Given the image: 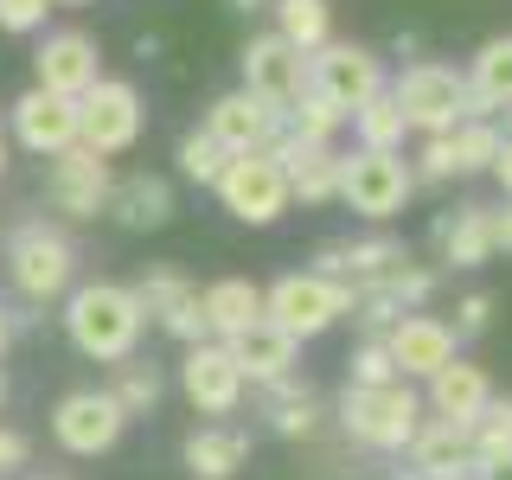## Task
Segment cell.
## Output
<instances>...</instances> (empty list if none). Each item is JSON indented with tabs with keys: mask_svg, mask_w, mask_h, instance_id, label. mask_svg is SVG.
Wrapping results in <instances>:
<instances>
[{
	"mask_svg": "<svg viewBox=\"0 0 512 480\" xmlns=\"http://www.w3.org/2000/svg\"><path fill=\"white\" fill-rule=\"evenodd\" d=\"M32 71H39V90L77 103L84 90L103 84V52H96V39H90L84 26H64V32H45V39H39Z\"/></svg>",
	"mask_w": 512,
	"mask_h": 480,
	"instance_id": "11",
	"label": "cell"
},
{
	"mask_svg": "<svg viewBox=\"0 0 512 480\" xmlns=\"http://www.w3.org/2000/svg\"><path fill=\"white\" fill-rule=\"evenodd\" d=\"M173 160H180V173H186V180H199V186H218V173L231 167V154H224L218 141L205 135V128L180 135V154H173Z\"/></svg>",
	"mask_w": 512,
	"mask_h": 480,
	"instance_id": "35",
	"label": "cell"
},
{
	"mask_svg": "<svg viewBox=\"0 0 512 480\" xmlns=\"http://www.w3.org/2000/svg\"><path fill=\"white\" fill-rule=\"evenodd\" d=\"M276 32L301 58H314L320 45L333 39V7L327 0H276Z\"/></svg>",
	"mask_w": 512,
	"mask_h": 480,
	"instance_id": "29",
	"label": "cell"
},
{
	"mask_svg": "<svg viewBox=\"0 0 512 480\" xmlns=\"http://www.w3.org/2000/svg\"><path fill=\"white\" fill-rule=\"evenodd\" d=\"M352 135H359V148H372V154H397L404 148V109L391 103V84H384L365 109H352Z\"/></svg>",
	"mask_w": 512,
	"mask_h": 480,
	"instance_id": "30",
	"label": "cell"
},
{
	"mask_svg": "<svg viewBox=\"0 0 512 480\" xmlns=\"http://www.w3.org/2000/svg\"><path fill=\"white\" fill-rule=\"evenodd\" d=\"M282 160V180H288V199H301V205H327V199H340V154L333 148H308V141H276L269 148Z\"/></svg>",
	"mask_w": 512,
	"mask_h": 480,
	"instance_id": "22",
	"label": "cell"
},
{
	"mask_svg": "<svg viewBox=\"0 0 512 480\" xmlns=\"http://www.w3.org/2000/svg\"><path fill=\"white\" fill-rule=\"evenodd\" d=\"M7 340H13V327H7V308H0V352H7Z\"/></svg>",
	"mask_w": 512,
	"mask_h": 480,
	"instance_id": "46",
	"label": "cell"
},
{
	"mask_svg": "<svg viewBox=\"0 0 512 480\" xmlns=\"http://www.w3.org/2000/svg\"><path fill=\"white\" fill-rule=\"evenodd\" d=\"M487 224H493V250L512 256V199L506 205H487Z\"/></svg>",
	"mask_w": 512,
	"mask_h": 480,
	"instance_id": "43",
	"label": "cell"
},
{
	"mask_svg": "<svg viewBox=\"0 0 512 480\" xmlns=\"http://www.w3.org/2000/svg\"><path fill=\"white\" fill-rule=\"evenodd\" d=\"M109 218H116L122 231H160V224L173 218V186L160 180V173H122V180L109 186Z\"/></svg>",
	"mask_w": 512,
	"mask_h": 480,
	"instance_id": "25",
	"label": "cell"
},
{
	"mask_svg": "<svg viewBox=\"0 0 512 480\" xmlns=\"http://www.w3.org/2000/svg\"><path fill=\"white\" fill-rule=\"evenodd\" d=\"M218 199L237 224H276L288 212V180L276 154H231V167L218 173Z\"/></svg>",
	"mask_w": 512,
	"mask_h": 480,
	"instance_id": "9",
	"label": "cell"
},
{
	"mask_svg": "<svg viewBox=\"0 0 512 480\" xmlns=\"http://www.w3.org/2000/svg\"><path fill=\"white\" fill-rule=\"evenodd\" d=\"M474 480H512V461H487V468H474Z\"/></svg>",
	"mask_w": 512,
	"mask_h": 480,
	"instance_id": "45",
	"label": "cell"
},
{
	"mask_svg": "<svg viewBox=\"0 0 512 480\" xmlns=\"http://www.w3.org/2000/svg\"><path fill=\"white\" fill-rule=\"evenodd\" d=\"M237 64H244V90L256 103H269V109H288L301 90H308V58H301L282 32H256Z\"/></svg>",
	"mask_w": 512,
	"mask_h": 480,
	"instance_id": "13",
	"label": "cell"
},
{
	"mask_svg": "<svg viewBox=\"0 0 512 480\" xmlns=\"http://www.w3.org/2000/svg\"><path fill=\"white\" fill-rule=\"evenodd\" d=\"M141 327H148V314H141L135 288H122V282H84L64 301V333H71V346L84 359H103V365L135 359Z\"/></svg>",
	"mask_w": 512,
	"mask_h": 480,
	"instance_id": "1",
	"label": "cell"
},
{
	"mask_svg": "<svg viewBox=\"0 0 512 480\" xmlns=\"http://www.w3.org/2000/svg\"><path fill=\"white\" fill-rule=\"evenodd\" d=\"M487 320H493V295H461V308H455V340H461V333H487Z\"/></svg>",
	"mask_w": 512,
	"mask_h": 480,
	"instance_id": "40",
	"label": "cell"
},
{
	"mask_svg": "<svg viewBox=\"0 0 512 480\" xmlns=\"http://www.w3.org/2000/svg\"><path fill=\"white\" fill-rule=\"evenodd\" d=\"M0 404H7V378H0Z\"/></svg>",
	"mask_w": 512,
	"mask_h": 480,
	"instance_id": "49",
	"label": "cell"
},
{
	"mask_svg": "<svg viewBox=\"0 0 512 480\" xmlns=\"http://www.w3.org/2000/svg\"><path fill=\"white\" fill-rule=\"evenodd\" d=\"M436 256L455 269H480L493 256V224H487V205H455V212L436 218Z\"/></svg>",
	"mask_w": 512,
	"mask_h": 480,
	"instance_id": "27",
	"label": "cell"
},
{
	"mask_svg": "<svg viewBox=\"0 0 512 480\" xmlns=\"http://www.w3.org/2000/svg\"><path fill=\"white\" fill-rule=\"evenodd\" d=\"M13 135H20L26 154L58 160L64 148H77V103H64V96L32 84L20 103H13Z\"/></svg>",
	"mask_w": 512,
	"mask_h": 480,
	"instance_id": "19",
	"label": "cell"
},
{
	"mask_svg": "<svg viewBox=\"0 0 512 480\" xmlns=\"http://www.w3.org/2000/svg\"><path fill=\"white\" fill-rule=\"evenodd\" d=\"M391 480H416V468H397V474H391Z\"/></svg>",
	"mask_w": 512,
	"mask_h": 480,
	"instance_id": "48",
	"label": "cell"
},
{
	"mask_svg": "<svg viewBox=\"0 0 512 480\" xmlns=\"http://www.w3.org/2000/svg\"><path fill=\"white\" fill-rule=\"evenodd\" d=\"M122 429H128V416L109 391H71V397H58V410H52V436H58V448H71V455H109V448L122 442Z\"/></svg>",
	"mask_w": 512,
	"mask_h": 480,
	"instance_id": "12",
	"label": "cell"
},
{
	"mask_svg": "<svg viewBox=\"0 0 512 480\" xmlns=\"http://www.w3.org/2000/svg\"><path fill=\"white\" fill-rule=\"evenodd\" d=\"M384 295H391V301H397V308H404V314H416V308H423V301H429V295H436V269H423V263H410V269H404V276H397L391 288H384Z\"/></svg>",
	"mask_w": 512,
	"mask_h": 480,
	"instance_id": "38",
	"label": "cell"
},
{
	"mask_svg": "<svg viewBox=\"0 0 512 480\" xmlns=\"http://www.w3.org/2000/svg\"><path fill=\"white\" fill-rule=\"evenodd\" d=\"M45 13H52V0H0V32H32L45 26Z\"/></svg>",
	"mask_w": 512,
	"mask_h": 480,
	"instance_id": "39",
	"label": "cell"
},
{
	"mask_svg": "<svg viewBox=\"0 0 512 480\" xmlns=\"http://www.w3.org/2000/svg\"><path fill=\"white\" fill-rule=\"evenodd\" d=\"M410 269V250L397 237H359V244H320L314 250V276L346 282L352 295H372V288H391Z\"/></svg>",
	"mask_w": 512,
	"mask_h": 480,
	"instance_id": "10",
	"label": "cell"
},
{
	"mask_svg": "<svg viewBox=\"0 0 512 480\" xmlns=\"http://www.w3.org/2000/svg\"><path fill=\"white\" fill-rule=\"evenodd\" d=\"M340 423H346V436L365 442V448H410V436L423 429V397H416L404 378L397 384H346Z\"/></svg>",
	"mask_w": 512,
	"mask_h": 480,
	"instance_id": "3",
	"label": "cell"
},
{
	"mask_svg": "<svg viewBox=\"0 0 512 480\" xmlns=\"http://www.w3.org/2000/svg\"><path fill=\"white\" fill-rule=\"evenodd\" d=\"M416 180H455V154H448V135H436L423 148V167H410Z\"/></svg>",
	"mask_w": 512,
	"mask_h": 480,
	"instance_id": "41",
	"label": "cell"
},
{
	"mask_svg": "<svg viewBox=\"0 0 512 480\" xmlns=\"http://www.w3.org/2000/svg\"><path fill=\"white\" fill-rule=\"evenodd\" d=\"M391 103L404 109V128L416 135H455L461 122H474V96H468V77L455 64H410L404 77L391 84Z\"/></svg>",
	"mask_w": 512,
	"mask_h": 480,
	"instance_id": "2",
	"label": "cell"
},
{
	"mask_svg": "<svg viewBox=\"0 0 512 480\" xmlns=\"http://www.w3.org/2000/svg\"><path fill=\"white\" fill-rule=\"evenodd\" d=\"M26 455H32V442L20 436V429L0 423V474H20V468H26Z\"/></svg>",
	"mask_w": 512,
	"mask_h": 480,
	"instance_id": "42",
	"label": "cell"
},
{
	"mask_svg": "<svg viewBox=\"0 0 512 480\" xmlns=\"http://www.w3.org/2000/svg\"><path fill=\"white\" fill-rule=\"evenodd\" d=\"M199 314H205V340H237L263 320V288L244 282V276H224L212 288H199Z\"/></svg>",
	"mask_w": 512,
	"mask_h": 480,
	"instance_id": "24",
	"label": "cell"
},
{
	"mask_svg": "<svg viewBox=\"0 0 512 480\" xmlns=\"http://www.w3.org/2000/svg\"><path fill=\"white\" fill-rule=\"evenodd\" d=\"M352 378L346 384H397V365H391V352H384V340H359V352H352Z\"/></svg>",
	"mask_w": 512,
	"mask_h": 480,
	"instance_id": "37",
	"label": "cell"
},
{
	"mask_svg": "<svg viewBox=\"0 0 512 480\" xmlns=\"http://www.w3.org/2000/svg\"><path fill=\"white\" fill-rule=\"evenodd\" d=\"M180 455H186V468L199 474V480H231L250 461V436L237 423H205V429H192V436H186Z\"/></svg>",
	"mask_w": 512,
	"mask_h": 480,
	"instance_id": "28",
	"label": "cell"
},
{
	"mask_svg": "<svg viewBox=\"0 0 512 480\" xmlns=\"http://www.w3.org/2000/svg\"><path fill=\"white\" fill-rule=\"evenodd\" d=\"M71 269H77V250H71V237H64L58 224L26 218L20 231L7 237V276H13V288H20L26 301L64 295V288H71Z\"/></svg>",
	"mask_w": 512,
	"mask_h": 480,
	"instance_id": "6",
	"label": "cell"
},
{
	"mask_svg": "<svg viewBox=\"0 0 512 480\" xmlns=\"http://www.w3.org/2000/svg\"><path fill=\"white\" fill-rule=\"evenodd\" d=\"M340 122H346V116L327 103V96H314V90H301L295 103L282 109V135H288V141H308V148H333Z\"/></svg>",
	"mask_w": 512,
	"mask_h": 480,
	"instance_id": "31",
	"label": "cell"
},
{
	"mask_svg": "<svg viewBox=\"0 0 512 480\" xmlns=\"http://www.w3.org/2000/svg\"><path fill=\"white\" fill-rule=\"evenodd\" d=\"M346 314H352V288L314 276V269L282 276L276 288H263V320H276L295 346L301 340H320V333H327L333 320H346Z\"/></svg>",
	"mask_w": 512,
	"mask_h": 480,
	"instance_id": "4",
	"label": "cell"
},
{
	"mask_svg": "<svg viewBox=\"0 0 512 480\" xmlns=\"http://www.w3.org/2000/svg\"><path fill=\"white\" fill-rule=\"evenodd\" d=\"M352 320L365 327V340H384V333H391L397 320H404V308H397V301L384 295V288H372V295H352Z\"/></svg>",
	"mask_w": 512,
	"mask_h": 480,
	"instance_id": "36",
	"label": "cell"
},
{
	"mask_svg": "<svg viewBox=\"0 0 512 480\" xmlns=\"http://www.w3.org/2000/svg\"><path fill=\"white\" fill-rule=\"evenodd\" d=\"M109 397L122 404V416H148L154 404H160V372L148 359H116L109 365V384H103Z\"/></svg>",
	"mask_w": 512,
	"mask_h": 480,
	"instance_id": "32",
	"label": "cell"
},
{
	"mask_svg": "<svg viewBox=\"0 0 512 480\" xmlns=\"http://www.w3.org/2000/svg\"><path fill=\"white\" fill-rule=\"evenodd\" d=\"M141 122H148V109H141V90L122 84V77H103L96 90L77 96V148L90 154H122L141 141Z\"/></svg>",
	"mask_w": 512,
	"mask_h": 480,
	"instance_id": "7",
	"label": "cell"
},
{
	"mask_svg": "<svg viewBox=\"0 0 512 480\" xmlns=\"http://www.w3.org/2000/svg\"><path fill=\"white\" fill-rule=\"evenodd\" d=\"M500 128L493 122H461L448 135V154H455V173H493V154H500Z\"/></svg>",
	"mask_w": 512,
	"mask_h": 480,
	"instance_id": "33",
	"label": "cell"
},
{
	"mask_svg": "<svg viewBox=\"0 0 512 480\" xmlns=\"http://www.w3.org/2000/svg\"><path fill=\"white\" fill-rule=\"evenodd\" d=\"M205 135H212L224 154H269L282 141V109L256 103L250 90H224L218 103L205 109Z\"/></svg>",
	"mask_w": 512,
	"mask_h": 480,
	"instance_id": "15",
	"label": "cell"
},
{
	"mask_svg": "<svg viewBox=\"0 0 512 480\" xmlns=\"http://www.w3.org/2000/svg\"><path fill=\"white\" fill-rule=\"evenodd\" d=\"M410 192H416V173L404 154H372V148L340 154V205L346 212L384 224L410 205Z\"/></svg>",
	"mask_w": 512,
	"mask_h": 480,
	"instance_id": "5",
	"label": "cell"
},
{
	"mask_svg": "<svg viewBox=\"0 0 512 480\" xmlns=\"http://www.w3.org/2000/svg\"><path fill=\"white\" fill-rule=\"evenodd\" d=\"M493 180L506 186V199H512V135L500 141V154H493Z\"/></svg>",
	"mask_w": 512,
	"mask_h": 480,
	"instance_id": "44",
	"label": "cell"
},
{
	"mask_svg": "<svg viewBox=\"0 0 512 480\" xmlns=\"http://www.w3.org/2000/svg\"><path fill=\"white\" fill-rule=\"evenodd\" d=\"M487 461H512V397H493L487 416L474 423V468Z\"/></svg>",
	"mask_w": 512,
	"mask_h": 480,
	"instance_id": "34",
	"label": "cell"
},
{
	"mask_svg": "<svg viewBox=\"0 0 512 480\" xmlns=\"http://www.w3.org/2000/svg\"><path fill=\"white\" fill-rule=\"evenodd\" d=\"M231 352V365L244 372V384H276V378H295V340L276 327V320H256L250 333H237V340H224Z\"/></svg>",
	"mask_w": 512,
	"mask_h": 480,
	"instance_id": "23",
	"label": "cell"
},
{
	"mask_svg": "<svg viewBox=\"0 0 512 480\" xmlns=\"http://www.w3.org/2000/svg\"><path fill=\"white\" fill-rule=\"evenodd\" d=\"M384 352H391L397 378H436L448 359H455V327L436 314H404L391 333H384Z\"/></svg>",
	"mask_w": 512,
	"mask_h": 480,
	"instance_id": "18",
	"label": "cell"
},
{
	"mask_svg": "<svg viewBox=\"0 0 512 480\" xmlns=\"http://www.w3.org/2000/svg\"><path fill=\"white\" fill-rule=\"evenodd\" d=\"M493 404V378H487V365H468V359H448L436 378H429V410L442 416V423H461V429H474L480 416H487Z\"/></svg>",
	"mask_w": 512,
	"mask_h": 480,
	"instance_id": "21",
	"label": "cell"
},
{
	"mask_svg": "<svg viewBox=\"0 0 512 480\" xmlns=\"http://www.w3.org/2000/svg\"><path fill=\"white\" fill-rule=\"evenodd\" d=\"M64 7H84V0H64Z\"/></svg>",
	"mask_w": 512,
	"mask_h": 480,
	"instance_id": "50",
	"label": "cell"
},
{
	"mask_svg": "<svg viewBox=\"0 0 512 480\" xmlns=\"http://www.w3.org/2000/svg\"><path fill=\"white\" fill-rule=\"evenodd\" d=\"M308 90L327 96L333 109L352 122V109H365L372 96L384 90V58L372 45H346V39H327L320 52L308 58Z\"/></svg>",
	"mask_w": 512,
	"mask_h": 480,
	"instance_id": "8",
	"label": "cell"
},
{
	"mask_svg": "<svg viewBox=\"0 0 512 480\" xmlns=\"http://www.w3.org/2000/svg\"><path fill=\"white\" fill-rule=\"evenodd\" d=\"M410 468L416 480H474V429L461 423H423L410 436Z\"/></svg>",
	"mask_w": 512,
	"mask_h": 480,
	"instance_id": "20",
	"label": "cell"
},
{
	"mask_svg": "<svg viewBox=\"0 0 512 480\" xmlns=\"http://www.w3.org/2000/svg\"><path fill=\"white\" fill-rule=\"evenodd\" d=\"M109 186H116V173H109L103 154L90 148H64L52 160V180H45V199H52V212H64L71 224H84L96 212H109Z\"/></svg>",
	"mask_w": 512,
	"mask_h": 480,
	"instance_id": "14",
	"label": "cell"
},
{
	"mask_svg": "<svg viewBox=\"0 0 512 480\" xmlns=\"http://www.w3.org/2000/svg\"><path fill=\"white\" fill-rule=\"evenodd\" d=\"M231 7H237V13H256V7H263V0H231Z\"/></svg>",
	"mask_w": 512,
	"mask_h": 480,
	"instance_id": "47",
	"label": "cell"
},
{
	"mask_svg": "<svg viewBox=\"0 0 512 480\" xmlns=\"http://www.w3.org/2000/svg\"><path fill=\"white\" fill-rule=\"evenodd\" d=\"M180 391L192 397L199 416H231L244 404V372L231 365V352L218 340H199V346H186V359H180Z\"/></svg>",
	"mask_w": 512,
	"mask_h": 480,
	"instance_id": "17",
	"label": "cell"
},
{
	"mask_svg": "<svg viewBox=\"0 0 512 480\" xmlns=\"http://www.w3.org/2000/svg\"><path fill=\"white\" fill-rule=\"evenodd\" d=\"M474 122H493V109H512V32H493L468 64Z\"/></svg>",
	"mask_w": 512,
	"mask_h": 480,
	"instance_id": "26",
	"label": "cell"
},
{
	"mask_svg": "<svg viewBox=\"0 0 512 480\" xmlns=\"http://www.w3.org/2000/svg\"><path fill=\"white\" fill-rule=\"evenodd\" d=\"M135 301H141V314H148V320H160V327H167L180 346H199V340H205L199 288L186 282V269H173V263H154L148 276L135 282Z\"/></svg>",
	"mask_w": 512,
	"mask_h": 480,
	"instance_id": "16",
	"label": "cell"
}]
</instances>
